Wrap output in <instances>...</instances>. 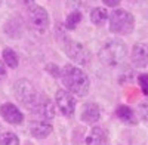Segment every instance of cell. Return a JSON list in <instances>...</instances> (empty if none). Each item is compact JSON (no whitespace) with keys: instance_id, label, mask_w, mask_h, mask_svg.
<instances>
[{"instance_id":"cell-12","label":"cell","mask_w":148,"mask_h":145,"mask_svg":"<svg viewBox=\"0 0 148 145\" xmlns=\"http://www.w3.org/2000/svg\"><path fill=\"white\" fill-rule=\"evenodd\" d=\"M101 118V111H99V107L93 102H88L83 105V110H82V120L84 123H96L98 120Z\"/></svg>"},{"instance_id":"cell-23","label":"cell","mask_w":148,"mask_h":145,"mask_svg":"<svg viewBox=\"0 0 148 145\" xmlns=\"http://www.w3.org/2000/svg\"><path fill=\"white\" fill-rule=\"evenodd\" d=\"M21 2H22V3H24V5H27V6H28V8H30V6H33V5H34V0H21Z\"/></svg>"},{"instance_id":"cell-24","label":"cell","mask_w":148,"mask_h":145,"mask_svg":"<svg viewBox=\"0 0 148 145\" xmlns=\"http://www.w3.org/2000/svg\"><path fill=\"white\" fill-rule=\"evenodd\" d=\"M129 2H139V0H129Z\"/></svg>"},{"instance_id":"cell-14","label":"cell","mask_w":148,"mask_h":145,"mask_svg":"<svg viewBox=\"0 0 148 145\" xmlns=\"http://www.w3.org/2000/svg\"><path fill=\"white\" fill-rule=\"evenodd\" d=\"M90 21L95 24L96 27H102L105 25V22L108 21V12L105 8H95L90 12Z\"/></svg>"},{"instance_id":"cell-15","label":"cell","mask_w":148,"mask_h":145,"mask_svg":"<svg viewBox=\"0 0 148 145\" xmlns=\"http://www.w3.org/2000/svg\"><path fill=\"white\" fill-rule=\"evenodd\" d=\"M116 116L121 120V122H125V123H127V124H135V123H136V118H135V113L130 110L129 107H126V105H120V107H117Z\"/></svg>"},{"instance_id":"cell-9","label":"cell","mask_w":148,"mask_h":145,"mask_svg":"<svg viewBox=\"0 0 148 145\" xmlns=\"http://www.w3.org/2000/svg\"><path fill=\"white\" fill-rule=\"evenodd\" d=\"M0 114L3 120L10 124H21L24 122V114L19 111V108L10 102H6L0 107Z\"/></svg>"},{"instance_id":"cell-20","label":"cell","mask_w":148,"mask_h":145,"mask_svg":"<svg viewBox=\"0 0 148 145\" xmlns=\"http://www.w3.org/2000/svg\"><path fill=\"white\" fill-rule=\"evenodd\" d=\"M139 114L145 122H148V104H141L139 105Z\"/></svg>"},{"instance_id":"cell-22","label":"cell","mask_w":148,"mask_h":145,"mask_svg":"<svg viewBox=\"0 0 148 145\" xmlns=\"http://www.w3.org/2000/svg\"><path fill=\"white\" fill-rule=\"evenodd\" d=\"M5 77H6V67L2 61H0V80L5 79Z\"/></svg>"},{"instance_id":"cell-16","label":"cell","mask_w":148,"mask_h":145,"mask_svg":"<svg viewBox=\"0 0 148 145\" xmlns=\"http://www.w3.org/2000/svg\"><path fill=\"white\" fill-rule=\"evenodd\" d=\"M3 62L6 65H9L10 68H16L18 64H19V58H18V53L10 49V47H6L3 51Z\"/></svg>"},{"instance_id":"cell-21","label":"cell","mask_w":148,"mask_h":145,"mask_svg":"<svg viewBox=\"0 0 148 145\" xmlns=\"http://www.w3.org/2000/svg\"><path fill=\"white\" fill-rule=\"evenodd\" d=\"M102 2H104L107 6H110V8H116V6L120 3V0H102Z\"/></svg>"},{"instance_id":"cell-4","label":"cell","mask_w":148,"mask_h":145,"mask_svg":"<svg viewBox=\"0 0 148 145\" xmlns=\"http://www.w3.org/2000/svg\"><path fill=\"white\" fill-rule=\"evenodd\" d=\"M14 95L16 96V99L22 104L25 105L27 108H31L34 107L37 98H39V93L36 92L33 83L28 81V80H18L15 84H14Z\"/></svg>"},{"instance_id":"cell-10","label":"cell","mask_w":148,"mask_h":145,"mask_svg":"<svg viewBox=\"0 0 148 145\" xmlns=\"http://www.w3.org/2000/svg\"><path fill=\"white\" fill-rule=\"evenodd\" d=\"M130 61L136 68H144L148 65V44L136 43L132 47Z\"/></svg>"},{"instance_id":"cell-1","label":"cell","mask_w":148,"mask_h":145,"mask_svg":"<svg viewBox=\"0 0 148 145\" xmlns=\"http://www.w3.org/2000/svg\"><path fill=\"white\" fill-rule=\"evenodd\" d=\"M59 76L62 79L64 86L67 88L70 93H74L77 96L88 95L89 88H90V80L82 68H79L77 65L68 64L62 68Z\"/></svg>"},{"instance_id":"cell-8","label":"cell","mask_w":148,"mask_h":145,"mask_svg":"<svg viewBox=\"0 0 148 145\" xmlns=\"http://www.w3.org/2000/svg\"><path fill=\"white\" fill-rule=\"evenodd\" d=\"M55 107L56 105L52 99H49L45 95H39V98H37V101L31 110L34 114L40 116L43 120H51L55 117Z\"/></svg>"},{"instance_id":"cell-13","label":"cell","mask_w":148,"mask_h":145,"mask_svg":"<svg viewBox=\"0 0 148 145\" xmlns=\"http://www.w3.org/2000/svg\"><path fill=\"white\" fill-rule=\"evenodd\" d=\"M86 145H108V138L104 129L93 127L86 138Z\"/></svg>"},{"instance_id":"cell-7","label":"cell","mask_w":148,"mask_h":145,"mask_svg":"<svg viewBox=\"0 0 148 145\" xmlns=\"http://www.w3.org/2000/svg\"><path fill=\"white\" fill-rule=\"evenodd\" d=\"M55 105L58 107V110L61 114L65 117H71L76 110V99H74L73 93H70L65 89H61L55 95Z\"/></svg>"},{"instance_id":"cell-2","label":"cell","mask_w":148,"mask_h":145,"mask_svg":"<svg viewBox=\"0 0 148 145\" xmlns=\"http://www.w3.org/2000/svg\"><path fill=\"white\" fill-rule=\"evenodd\" d=\"M127 55V47L121 40H108L98 53L99 61L107 67H117L120 65Z\"/></svg>"},{"instance_id":"cell-17","label":"cell","mask_w":148,"mask_h":145,"mask_svg":"<svg viewBox=\"0 0 148 145\" xmlns=\"http://www.w3.org/2000/svg\"><path fill=\"white\" fill-rule=\"evenodd\" d=\"M82 21V12L80 10H73L70 12V15L67 16V21H65V25L73 30V28H76L77 27V24Z\"/></svg>"},{"instance_id":"cell-19","label":"cell","mask_w":148,"mask_h":145,"mask_svg":"<svg viewBox=\"0 0 148 145\" xmlns=\"http://www.w3.org/2000/svg\"><path fill=\"white\" fill-rule=\"evenodd\" d=\"M138 83L145 95H148V74H141L138 77Z\"/></svg>"},{"instance_id":"cell-18","label":"cell","mask_w":148,"mask_h":145,"mask_svg":"<svg viewBox=\"0 0 148 145\" xmlns=\"http://www.w3.org/2000/svg\"><path fill=\"white\" fill-rule=\"evenodd\" d=\"M0 145H19V138L12 132H5L0 135Z\"/></svg>"},{"instance_id":"cell-5","label":"cell","mask_w":148,"mask_h":145,"mask_svg":"<svg viewBox=\"0 0 148 145\" xmlns=\"http://www.w3.org/2000/svg\"><path fill=\"white\" fill-rule=\"evenodd\" d=\"M64 51H65L67 56L76 64L88 65L90 62V52L88 51V47H84L79 42L67 39V42L64 43Z\"/></svg>"},{"instance_id":"cell-3","label":"cell","mask_w":148,"mask_h":145,"mask_svg":"<svg viewBox=\"0 0 148 145\" xmlns=\"http://www.w3.org/2000/svg\"><path fill=\"white\" fill-rule=\"evenodd\" d=\"M108 21H110V30L120 36L130 34L135 27L133 15L125 9H114L108 15Z\"/></svg>"},{"instance_id":"cell-6","label":"cell","mask_w":148,"mask_h":145,"mask_svg":"<svg viewBox=\"0 0 148 145\" xmlns=\"http://www.w3.org/2000/svg\"><path fill=\"white\" fill-rule=\"evenodd\" d=\"M28 19H30L31 27L39 33H45L49 27V15H47L46 9H43L42 6H37V5L30 6Z\"/></svg>"},{"instance_id":"cell-11","label":"cell","mask_w":148,"mask_h":145,"mask_svg":"<svg viewBox=\"0 0 148 145\" xmlns=\"http://www.w3.org/2000/svg\"><path fill=\"white\" fill-rule=\"evenodd\" d=\"M52 124L47 122V120H34L30 124V132L34 138H39V139H45L49 135L52 133Z\"/></svg>"}]
</instances>
